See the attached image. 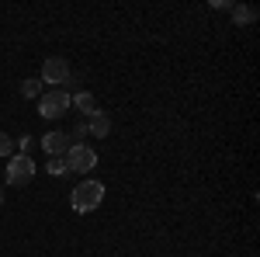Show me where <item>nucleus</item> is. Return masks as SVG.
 Listing matches in <instances>:
<instances>
[{
	"label": "nucleus",
	"instance_id": "nucleus-1",
	"mask_svg": "<svg viewBox=\"0 0 260 257\" xmlns=\"http://www.w3.org/2000/svg\"><path fill=\"white\" fill-rule=\"evenodd\" d=\"M101 202H104V184L94 181V178H87V181H80V184L73 188V195H70V209L80 212V216H87V212L101 209Z\"/></svg>",
	"mask_w": 260,
	"mask_h": 257
},
{
	"label": "nucleus",
	"instance_id": "nucleus-2",
	"mask_svg": "<svg viewBox=\"0 0 260 257\" xmlns=\"http://www.w3.org/2000/svg\"><path fill=\"white\" fill-rule=\"evenodd\" d=\"M73 77V70H70V63L62 60V56H49V60L42 63V83H52V91H66V83Z\"/></svg>",
	"mask_w": 260,
	"mask_h": 257
},
{
	"label": "nucleus",
	"instance_id": "nucleus-3",
	"mask_svg": "<svg viewBox=\"0 0 260 257\" xmlns=\"http://www.w3.org/2000/svg\"><path fill=\"white\" fill-rule=\"evenodd\" d=\"M35 160L28 157V153H14V157H7V167H4V178L7 184H28V181L35 178Z\"/></svg>",
	"mask_w": 260,
	"mask_h": 257
},
{
	"label": "nucleus",
	"instance_id": "nucleus-4",
	"mask_svg": "<svg viewBox=\"0 0 260 257\" xmlns=\"http://www.w3.org/2000/svg\"><path fill=\"white\" fill-rule=\"evenodd\" d=\"M66 167L77 170V174H90L98 167V150L90 142H73L70 153H66Z\"/></svg>",
	"mask_w": 260,
	"mask_h": 257
},
{
	"label": "nucleus",
	"instance_id": "nucleus-5",
	"mask_svg": "<svg viewBox=\"0 0 260 257\" xmlns=\"http://www.w3.org/2000/svg\"><path fill=\"white\" fill-rule=\"evenodd\" d=\"M70 111V91H42L39 98V115L42 119H62Z\"/></svg>",
	"mask_w": 260,
	"mask_h": 257
},
{
	"label": "nucleus",
	"instance_id": "nucleus-6",
	"mask_svg": "<svg viewBox=\"0 0 260 257\" xmlns=\"http://www.w3.org/2000/svg\"><path fill=\"white\" fill-rule=\"evenodd\" d=\"M39 142H42V150H45L49 157H66V153H70V146H73V139H70V132H59V129L45 132V136H42Z\"/></svg>",
	"mask_w": 260,
	"mask_h": 257
},
{
	"label": "nucleus",
	"instance_id": "nucleus-7",
	"mask_svg": "<svg viewBox=\"0 0 260 257\" xmlns=\"http://www.w3.org/2000/svg\"><path fill=\"white\" fill-rule=\"evenodd\" d=\"M70 108H77V111H80V119H90V115L98 111V98H94L90 91H77V94L70 98Z\"/></svg>",
	"mask_w": 260,
	"mask_h": 257
},
{
	"label": "nucleus",
	"instance_id": "nucleus-8",
	"mask_svg": "<svg viewBox=\"0 0 260 257\" xmlns=\"http://www.w3.org/2000/svg\"><path fill=\"white\" fill-rule=\"evenodd\" d=\"M111 132V119H108V111H94L90 119H87V136H94V139H104Z\"/></svg>",
	"mask_w": 260,
	"mask_h": 257
},
{
	"label": "nucleus",
	"instance_id": "nucleus-9",
	"mask_svg": "<svg viewBox=\"0 0 260 257\" xmlns=\"http://www.w3.org/2000/svg\"><path fill=\"white\" fill-rule=\"evenodd\" d=\"M229 14H233L236 24H253V21H257V7H250V4H233Z\"/></svg>",
	"mask_w": 260,
	"mask_h": 257
},
{
	"label": "nucleus",
	"instance_id": "nucleus-10",
	"mask_svg": "<svg viewBox=\"0 0 260 257\" xmlns=\"http://www.w3.org/2000/svg\"><path fill=\"white\" fill-rule=\"evenodd\" d=\"M21 94H24V98H35V101H39V98H42V80H39V77L21 80Z\"/></svg>",
	"mask_w": 260,
	"mask_h": 257
},
{
	"label": "nucleus",
	"instance_id": "nucleus-11",
	"mask_svg": "<svg viewBox=\"0 0 260 257\" xmlns=\"http://www.w3.org/2000/svg\"><path fill=\"white\" fill-rule=\"evenodd\" d=\"M45 170L52 174V178H62L70 167H66V157H49V163H45Z\"/></svg>",
	"mask_w": 260,
	"mask_h": 257
},
{
	"label": "nucleus",
	"instance_id": "nucleus-12",
	"mask_svg": "<svg viewBox=\"0 0 260 257\" xmlns=\"http://www.w3.org/2000/svg\"><path fill=\"white\" fill-rule=\"evenodd\" d=\"M18 153V142H14V136H7V132H0V157H14Z\"/></svg>",
	"mask_w": 260,
	"mask_h": 257
},
{
	"label": "nucleus",
	"instance_id": "nucleus-13",
	"mask_svg": "<svg viewBox=\"0 0 260 257\" xmlns=\"http://www.w3.org/2000/svg\"><path fill=\"white\" fill-rule=\"evenodd\" d=\"M73 136H77V139H83V136H87V119H77V125H73L70 139H73Z\"/></svg>",
	"mask_w": 260,
	"mask_h": 257
},
{
	"label": "nucleus",
	"instance_id": "nucleus-14",
	"mask_svg": "<svg viewBox=\"0 0 260 257\" xmlns=\"http://www.w3.org/2000/svg\"><path fill=\"white\" fill-rule=\"evenodd\" d=\"M0 205H4V188H0Z\"/></svg>",
	"mask_w": 260,
	"mask_h": 257
}]
</instances>
